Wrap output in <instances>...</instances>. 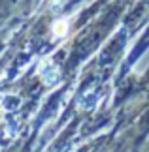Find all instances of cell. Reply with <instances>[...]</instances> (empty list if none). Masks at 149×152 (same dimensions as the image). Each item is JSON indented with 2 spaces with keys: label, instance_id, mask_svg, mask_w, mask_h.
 Segmentation results:
<instances>
[{
  "label": "cell",
  "instance_id": "cell-1",
  "mask_svg": "<svg viewBox=\"0 0 149 152\" xmlns=\"http://www.w3.org/2000/svg\"><path fill=\"white\" fill-rule=\"evenodd\" d=\"M53 34H55L57 38L66 36V34H68V21H66V19L55 21V25H53Z\"/></svg>",
  "mask_w": 149,
  "mask_h": 152
}]
</instances>
